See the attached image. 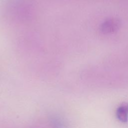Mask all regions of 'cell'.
<instances>
[{"label": "cell", "mask_w": 128, "mask_h": 128, "mask_svg": "<svg viewBox=\"0 0 128 128\" xmlns=\"http://www.w3.org/2000/svg\"><path fill=\"white\" fill-rule=\"evenodd\" d=\"M120 26V22L118 20L115 18H110L106 20L102 24L100 30L104 34H110L117 30Z\"/></svg>", "instance_id": "1"}, {"label": "cell", "mask_w": 128, "mask_h": 128, "mask_svg": "<svg viewBox=\"0 0 128 128\" xmlns=\"http://www.w3.org/2000/svg\"><path fill=\"white\" fill-rule=\"evenodd\" d=\"M116 116L119 120L125 122L128 120V104H121L116 110Z\"/></svg>", "instance_id": "2"}]
</instances>
